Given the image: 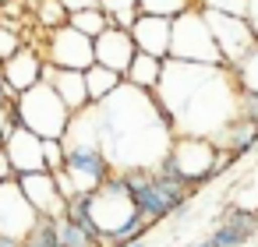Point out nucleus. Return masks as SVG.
<instances>
[{
  "label": "nucleus",
  "mask_w": 258,
  "mask_h": 247,
  "mask_svg": "<svg viewBox=\"0 0 258 247\" xmlns=\"http://www.w3.org/2000/svg\"><path fill=\"white\" fill-rule=\"evenodd\" d=\"M18 113H22V127L36 131L46 141H64L71 131V120H75V113L64 106V99L46 81L18 99Z\"/></svg>",
  "instance_id": "nucleus-1"
},
{
  "label": "nucleus",
  "mask_w": 258,
  "mask_h": 247,
  "mask_svg": "<svg viewBox=\"0 0 258 247\" xmlns=\"http://www.w3.org/2000/svg\"><path fill=\"white\" fill-rule=\"evenodd\" d=\"M170 60L180 64H198V67H223V53L216 46V36L205 22V15L195 8L173 22V50Z\"/></svg>",
  "instance_id": "nucleus-2"
},
{
  "label": "nucleus",
  "mask_w": 258,
  "mask_h": 247,
  "mask_svg": "<svg viewBox=\"0 0 258 247\" xmlns=\"http://www.w3.org/2000/svg\"><path fill=\"white\" fill-rule=\"evenodd\" d=\"M135 215H138L135 198H131V191H127V184H124V173L117 170V173L92 194V226H96L103 236H110V233H117L120 226H127Z\"/></svg>",
  "instance_id": "nucleus-3"
},
{
  "label": "nucleus",
  "mask_w": 258,
  "mask_h": 247,
  "mask_svg": "<svg viewBox=\"0 0 258 247\" xmlns=\"http://www.w3.org/2000/svg\"><path fill=\"white\" fill-rule=\"evenodd\" d=\"M120 173H124V184H127L131 198H135L138 215H142L149 226H156V222H163V219H173V212L184 205V201H177V198L156 180L152 170H120Z\"/></svg>",
  "instance_id": "nucleus-4"
},
{
  "label": "nucleus",
  "mask_w": 258,
  "mask_h": 247,
  "mask_svg": "<svg viewBox=\"0 0 258 247\" xmlns=\"http://www.w3.org/2000/svg\"><path fill=\"white\" fill-rule=\"evenodd\" d=\"M216 152H219V145L212 141V138H191V134H184V138H173V148H170V162L177 166V173L198 191V187H205L209 180H216Z\"/></svg>",
  "instance_id": "nucleus-5"
},
{
  "label": "nucleus",
  "mask_w": 258,
  "mask_h": 247,
  "mask_svg": "<svg viewBox=\"0 0 258 247\" xmlns=\"http://www.w3.org/2000/svg\"><path fill=\"white\" fill-rule=\"evenodd\" d=\"M43 57H46V64H53L60 71H82L85 74L96 67V39H89L68 25V29H57L43 39Z\"/></svg>",
  "instance_id": "nucleus-6"
},
{
  "label": "nucleus",
  "mask_w": 258,
  "mask_h": 247,
  "mask_svg": "<svg viewBox=\"0 0 258 247\" xmlns=\"http://www.w3.org/2000/svg\"><path fill=\"white\" fill-rule=\"evenodd\" d=\"M202 15H205V22H209V29L216 36V46L223 53L226 71H233L240 60H247L258 50V36L247 25V18H226V15H209V11H202Z\"/></svg>",
  "instance_id": "nucleus-7"
},
{
  "label": "nucleus",
  "mask_w": 258,
  "mask_h": 247,
  "mask_svg": "<svg viewBox=\"0 0 258 247\" xmlns=\"http://www.w3.org/2000/svg\"><path fill=\"white\" fill-rule=\"evenodd\" d=\"M39 212L32 208V201L25 198L22 184H0V236L11 240H29V233L39 226Z\"/></svg>",
  "instance_id": "nucleus-8"
},
{
  "label": "nucleus",
  "mask_w": 258,
  "mask_h": 247,
  "mask_svg": "<svg viewBox=\"0 0 258 247\" xmlns=\"http://www.w3.org/2000/svg\"><path fill=\"white\" fill-rule=\"evenodd\" d=\"M0 74H4V85H8V96L11 99H22L25 92H32L36 85H43V74H46V57L39 46H22L4 67H0Z\"/></svg>",
  "instance_id": "nucleus-9"
},
{
  "label": "nucleus",
  "mask_w": 258,
  "mask_h": 247,
  "mask_svg": "<svg viewBox=\"0 0 258 247\" xmlns=\"http://www.w3.org/2000/svg\"><path fill=\"white\" fill-rule=\"evenodd\" d=\"M254 236H258V215L240 205H223L219 226L209 233V240L216 247H247Z\"/></svg>",
  "instance_id": "nucleus-10"
},
{
  "label": "nucleus",
  "mask_w": 258,
  "mask_h": 247,
  "mask_svg": "<svg viewBox=\"0 0 258 247\" xmlns=\"http://www.w3.org/2000/svg\"><path fill=\"white\" fill-rule=\"evenodd\" d=\"M135 57H138L135 36L124 32V29H110V32H103L96 39V64L106 67V71H113V74H120L124 81H127V71L135 64Z\"/></svg>",
  "instance_id": "nucleus-11"
},
{
  "label": "nucleus",
  "mask_w": 258,
  "mask_h": 247,
  "mask_svg": "<svg viewBox=\"0 0 258 247\" xmlns=\"http://www.w3.org/2000/svg\"><path fill=\"white\" fill-rule=\"evenodd\" d=\"M18 184H22L25 198L32 201V208H36L43 219H60V215H64V194H60L57 177H53L50 170H43V173H25V177H18Z\"/></svg>",
  "instance_id": "nucleus-12"
},
{
  "label": "nucleus",
  "mask_w": 258,
  "mask_h": 247,
  "mask_svg": "<svg viewBox=\"0 0 258 247\" xmlns=\"http://www.w3.org/2000/svg\"><path fill=\"white\" fill-rule=\"evenodd\" d=\"M131 36H135L138 53H149V57L170 60V50H173V18L142 15V18H138V25L131 29Z\"/></svg>",
  "instance_id": "nucleus-13"
},
{
  "label": "nucleus",
  "mask_w": 258,
  "mask_h": 247,
  "mask_svg": "<svg viewBox=\"0 0 258 247\" xmlns=\"http://www.w3.org/2000/svg\"><path fill=\"white\" fill-rule=\"evenodd\" d=\"M4 152L11 155L18 177H25V173H43V170H46V138H39V134L29 131V127H18V131L11 134V141L4 145Z\"/></svg>",
  "instance_id": "nucleus-14"
},
{
  "label": "nucleus",
  "mask_w": 258,
  "mask_h": 247,
  "mask_svg": "<svg viewBox=\"0 0 258 247\" xmlns=\"http://www.w3.org/2000/svg\"><path fill=\"white\" fill-rule=\"evenodd\" d=\"M46 85H53V92L64 99V106L78 117L85 110H92V99H89V81L82 71H60L53 64H46V74H43Z\"/></svg>",
  "instance_id": "nucleus-15"
},
{
  "label": "nucleus",
  "mask_w": 258,
  "mask_h": 247,
  "mask_svg": "<svg viewBox=\"0 0 258 247\" xmlns=\"http://www.w3.org/2000/svg\"><path fill=\"white\" fill-rule=\"evenodd\" d=\"M216 145H219V148H233L237 155H247V152H254V145H258V124L247 120V117H233V120L219 131Z\"/></svg>",
  "instance_id": "nucleus-16"
},
{
  "label": "nucleus",
  "mask_w": 258,
  "mask_h": 247,
  "mask_svg": "<svg viewBox=\"0 0 258 247\" xmlns=\"http://www.w3.org/2000/svg\"><path fill=\"white\" fill-rule=\"evenodd\" d=\"M163 71H166V60L159 57H149V53H138L131 71H127V85L131 89H142V92H156L159 81H163Z\"/></svg>",
  "instance_id": "nucleus-17"
},
{
  "label": "nucleus",
  "mask_w": 258,
  "mask_h": 247,
  "mask_svg": "<svg viewBox=\"0 0 258 247\" xmlns=\"http://www.w3.org/2000/svg\"><path fill=\"white\" fill-rule=\"evenodd\" d=\"M85 81H89V99H92V106H103L106 99H113L127 81L120 78V74H113V71H106V67H92V71H85Z\"/></svg>",
  "instance_id": "nucleus-18"
},
{
  "label": "nucleus",
  "mask_w": 258,
  "mask_h": 247,
  "mask_svg": "<svg viewBox=\"0 0 258 247\" xmlns=\"http://www.w3.org/2000/svg\"><path fill=\"white\" fill-rule=\"evenodd\" d=\"M32 18L43 32H57L71 25V11L64 8V0H36L32 4Z\"/></svg>",
  "instance_id": "nucleus-19"
},
{
  "label": "nucleus",
  "mask_w": 258,
  "mask_h": 247,
  "mask_svg": "<svg viewBox=\"0 0 258 247\" xmlns=\"http://www.w3.org/2000/svg\"><path fill=\"white\" fill-rule=\"evenodd\" d=\"M71 29L82 32V36H89V39H99L103 32L113 29V22H110V15H106L103 8H96V11H78V15H71Z\"/></svg>",
  "instance_id": "nucleus-20"
},
{
  "label": "nucleus",
  "mask_w": 258,
  "mask_h": 247,
  "mask_svg": "<svg viewBox=\"0 0 258 247\" xmlns=\"http://www.w3.org/2000/svg\"><path fill=\"white\" fill-rule=\"evenodd\" d=\"M103 11L110 15L113 29H124V32H131L138 25V18H142L138 0H103Z\"/></svg>",
  "instance_id": "nucleus-21"
},
{
  "label": "nucleus",
  "mask_w": 258,
  "mask_h": 247,
  "mask_svg": "<svg viewBox=\"0 0 258 247\" xmlns=\"http://www.w3.org/2000/svg\"><path fill=\"white\" fill-rule=\"evenodd\" d=\"M25 22H0V67L25 46Z\"/></svg>",
  "instance_id": "nucleus-22"
},
{
  "label": "nucleus",
  "mask_w": 258,
  "mask_h": 247,
  "mask_svg": "<svg viewBox=\"0 0 258 247\" xmlns=\"http://www.w3.org/2000/svg\"><path fill=\"white\" fill-rule=\"evenodd\" d=\"M64 219H71V222H78V226L99 233V229L92 226V194H75V198H68V201H64ZM99 236H103V233H99Z\"/></svg>",
  "instance_id": "nucleus-23"
},
{
  "label": "nucleus",
  "mask_w": 258,
  "mask_h": 247,
  "mask_svg": "<svg viewBox=\"0 0 258 247\" xmlns=\"http://www.w3.org/2000/svg\"><path fill=\"white\" fill-rule=\"evenodd\" d=\"M198 11H209V15H226V18H247L251 0H198Z\"/></svg>",
  "instance_id": "nucleus-24"
},
{
  "label": "nucleus",
  "mask_w": 258,
  "mask_h": 247,
  "mask_svg": "<svg viewBox=\"0 0 258 247\" xmlns=\"http://www.w3.org/2000/svg\"><path fill=\"white\" fill-rule=\"evenodd\" d=\"M233 81H237V89H247V92H258V50L247 57V60H240L233 71Z\"/></svg>",
  "instance_id": "nucleus-25"
},
{
  "label": "nucleus",
  "mask_w": 258,
  "mask_h": 247,
  "mask_svg": "<svg viewBox=\"0 0 258 247\" xmlns=\"http://www.w3.org/2000/svg\"><path fill=\"white\" fill-rule=\"evenodd\" d=\"M237 110H240V117H247V120L258 124V92L240 89V96H237Z\"/></svg>",
  "instance_id": "nucleus-26"
},
{
  "label": "nucleus",
  "mask_w": 258,
  "mask_h": 247,
  "mask_svg": "<svg viewBox=\"0 0 258 247\" xmlns=\"http://www.w3.org/2000/svg\"><path fill=\"white\" fill-rule=\"evenodd\" d=\"M237 159H240V155H237L233 148H219V152H216V170H212V173H216V177H223V173H226Z\"/></svg>",
  "instance_id": "nucleus-27"
},
{
  "label": "nucleus",
  "mask_w": 258,
  "mask_h": 247,
  "mask_svg": "<svg viewBox=\"0 0 258 247\" xmlns=\"http://www.w3.org/2000/svg\"><path fill=\"white\" fill-rule=\"evenodd\" d=\"M15 180H18V170H15L11 155L0 148V184H15Z\"/></svg>",
  "instance_id": "nucleus-28"
},
{
  "label": "nucleus",
  "mask_w": 258,
  "mask_h": 247,
  "mask_svg": "<svg viewBox=\"0 0 258 247\" xmlns=\"http://www.w3.org/2000/svg\"><path fill=\"white\" fill-rule=\"evenodd\" d=\"M15 131H18V124H11V120H8V110H4V103H0V148L11 141V134H15Z\"/></svg>",
  "instance_id": "nucleus-29"
},
{
  "label": "nucleus",
  "mask_w": 258,
  "mask_h": 247,
  "mask_svg": "<svg viewBox=\"0 0 258 247\" xmlns=\"http://www.w3.org/2000/svg\"><path fill=\"white\" fill-rule=\"evenodd\" d=\"M64 8H68L71 15H78V11H96V8H103V0H64Z\"/></svg>",
  "instance_id": "nucleus-30"
},
{
  "label": "nucleus",
  "mask_w": 258,
  "mask_h": 247,
  "mask_svg": "<svg viewBox=\"0 0 258 247\" xmlns=\"http://www.w3.org/2000/svg\"><path fill=\"white\" fill-rule=\"evenodd\" d=\"M247 25L254 29V36H258V0H251V11H247Z\"/></svg>",
  "instance_id": "nucleus-31"
},
{
  "label": "nucleus",
  "mask_w": 258,
  "mask_h": 247,
  "mask_svg": "<svg viewBox=\"0 0 258 247\" xmlns=\"http://www.w3.org/2000/svg\"><path fill=\"white\" fill-rule=\"evenodd\" d=\"M187 247H216V243H212V240L205 236V240H198V243H187Z\"/></svg>",
  "instance_id": "nucleus-32"
},
{
  "label": "nucleus",
  "mask_w": 258,
  "mask_h": 247,
  "mask_svg": "<svg viewBox=\"0 0 258 247\" xmlns=\"http://www.w3.org/2000/svg\"><path fill=\"white\" fill-rule=\"evenodd\" d=\"M127 247H145V243H142V240H138V243H127Z\"/></svg>",
  "instance_id": "nucleus-33"
},
{
  "label": "nucleus",
  "mask_w": 258,
  "mask_h": 247,
  "mask_svg": "<svg viewBox=\"0 0 258 247\" xmlns=\"http://www.w3.org/2000/svg\"><path fill=\"white\" fill-rule=\"evenodd\" d=\"M4 4H8V0H0V8H4Z\"/></svg>",
  "instance_id": "nucleus-34"
},
{
  "label": "nucleus",
  "mask_w": 258,
  "mask_h": 247,
  "mask_svg": "<svg viewBox=\"0 0 258 247\" xmlns=\"http://www.w3.org/2000/svg\"><path fill=\"white\" fill-rule=\"evenodd\" d=\"M29 4H36V0H29Z\"/></svg>",
  "instance_id": "nucleus-35"
}]
</instances>
